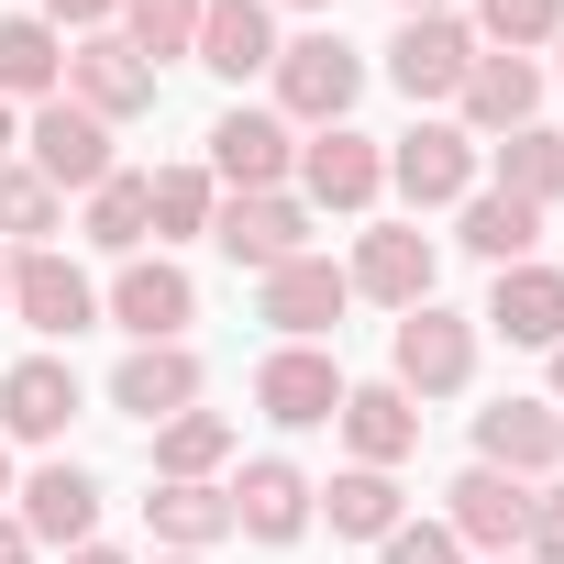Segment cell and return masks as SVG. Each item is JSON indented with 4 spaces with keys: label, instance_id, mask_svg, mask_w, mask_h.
<instances>
[{
    "label": "cell",
    "instance_id": "obj_34",
    "mask_svg": "<svg viewBox=\"0 0 564 564\" xmlns=\"http://www.w3.org/2000/svg\"><path fill=\"white\" fill-rule=\"evenodd\" d=\"M476 34H487L498 56H531V45L564 34V0H476Z\"/></svg>",
    "mask_w": 564,
    "mask_h": 564
},
{
    "label": "cell",
    "instance_id": "obj_6",
    "mask_svg": "<svg viewBox=\"0 0 564 564\" xmlns=\"http://www.w3.org/2000/svg\"><path fill=\"white\" fill-rule=\"evenodd\" d=\"M67 100H78L89 122H144V111H155V67H144L122 34H78V45H67Z\"/></svg>",
    "mask_w": 564,
    "mask_h": 564
},
{
    "label": "cell",
    "instance_id": "obj_46",
    "mask_svg": "<svg viewBox=\"0 0 564 564\" xmlns=\"http://www.w3.org/2000/svg\"><path fill=\"white\" fill-rule=\"evenodd\" d=\"M553 388H564V344H553Z\"/></svg>",
    "mask_w": 564,
    "mask_h": 564
},
{
    "label": "cell",
    "instance_id": "obj_31",
    "mask_svg": "<svg viewBox=\"0 0 564 564\" xmlns=\"http://www.w3.org/2000/svg\"><path fill=\"white\" fill-rule=\"evenodd\" d=\"M498 188L531 199V210H553V199H564V133H542V122L498 133Z\"/></svg>",
    "mask_w": 564,
    "mask_h": 564
},
{
    "label": "cell",
    "instance_id": "obj_45",
    "mask_svg": "<svg viewBox=\"0 0 564 564\" xmlns=\"http://www.w3.org/2000/svg\"><path fill=\"white\" fill-rule=\"evenodd\" d=\"M289 12H333V0H289Z\"/></svg>",
    "mask_w": 564,
    "mask_h": 564
},
{
    "label": "cell",
    "instance_id": "obj_16",
    "mask_svg": "<svg viewBox=\"0 0 564 564\" xmlns=\"http://www.w3.org/2000/svg\"><path fill=\"white\" fill-rule=\"evenodd\" d=\"M221 498H232V531H243V542H300V531H311V476H300L289 454H254Z\"/></svg>",
    "mask_w": 564,
    "mask_h": 564
},
{
    "label": "cell",
    "instance_id": "obj_5",
    "mask_svg": "<svg viewBox=\"0 0 564 564\" xmlns=\"http://www.w3.org/2000/svg\"><path fill=\"white\" fill-rule=\"evenodd\" d=\"M388 188H399L410 210H454V199H476V133H465V122H410L399 155H388Z\"/></svg>",
    "mask_w": 564,
    "mask_h": 564
},
{
    "label": "cell",
    "instance_id": "obj_20",
    "mask_svg": "<svg viewBox=\"0 0 564 564\" xmlns=\"http://www.w3.org/2000/svg\"><path fill=\"white\" fill-rule=\"evenodd\" d=\"M487 333H509V344H564V265H498V289H487V311H476Z\"/></svg>",
    "mask_w": 564,
    "mask_h": 564
},
{
    "label": "cell",
    "instance_id": "obj_3",
    "mask_svg": "<svg viewBox=\"0 0 564 564\" xmlns=\"http://www.w3.org/2000/svg\"><path fill=\"white\" fill-rule=\"evenodd\" d=\"M344 300H355V276H344L333 254H289V265L254 276V322H276L289 344H322V333L344 322Z\"/></svg>",
    "mask_w": 564,
    "mask_h": 564
},
{
    "label": "cell",
    "instance_id": "obj_11",
    "mask_svg": "<svg viewBox=\"0 0 564 564\" xmlns=\"http://www.w3.org/2000/svg\"><path fill=\"white\" fill-rule=\"evenodd\" d=\"M355 300H388V311H421L432 300V276H443V254H432V232H410V221H377L366 243H355Z\"/></svg>",
    "mask_w": 564,
    "mask_h": 564
},
{
    "label": "cell",
    "instance_id": "obj_27",
    "mask_svg": "<svg viewBox=\"0 0 564 564\" xmlns=\"http://www.w3.org/2000/svg\"><path fill=\"white\" fill-rule=\"evenodd\" d=\"M221 465H232V421H221V410H177V421H155V476L199 487V476H221Z\"/></svg>",
    "mask_w": 564,
    "mask_h": 564
},
{
    "label": "cell",
    "instance_id": "obj_22",
    "mask_svg": "<svg viewBox=\"0 0 564 564\" xmlns=\"http://www.w3.org/2000/svg\"><path fill=\"white\" fill-rule=\"evenodd\" d=\"M34 542H56V553H78L89 531H100V476L89 465H45V476H23V509H12Z\"/></svg>",
    "mask_w": 564,
    "mask_h": 564
},
{
    "label": "cell",
    "instance_id": "obj_9",
    "mask_svg": "<svg viewBox=\"0 0 564 564\" xmlns=\"http://www.w3.org/2000/svg\"><path fill=\"white\" fill-rule=\"evenodd\" d=\"M377 188H388V155H377L355 122H333V133L300 144V199H311V210H377Z\"/></svg>",
    "mask_w": 564,
    "mask_h": 564
},
{
    "label": "cell",
    "instance_id": "obj_14",
    "mask_svg": "<svg viewBox=\"0 0 564 564\" xmlns=\"http://www.w3.org/2000/svg\"><path fill=\"white\" fill-rule=\"evenodd\" d=\"M289 166H300V144H289L276 111H221V122H210V188L254 199V188H276Z\"/></svg>",
    "mask_w": 564,
    "mask_h": 564
},
{
    "label": "cell",
    "instance_id": "obj_18",
    "mask_svg": "<svg viewBox=\"0 0 564 564\" xmlns=\"http://www.w3.org/2000/svg\"><path fill=\"white\" fill-rule=\"evenodd\" d=\"M476 465H498V476H542V465H564V421L542 410V399H498V410H476Z\"/></svg>",
    "mask_w": 564,
    "mask_h": 564
},
{
    "label": "cell",
    "instance_id": "obj_25",
    "mask_svg": "<svg viewBox=\"0 0 564 564\" xmlns=\"http://www.w3.org/2000/svg\"><path fill=\"white\" fill-rule=\"evenodd\" d=\"M344 443H355V465H410V443H421V399H399V388H344Z\"/></svg>",
    "mask_w": 564,
    "mask_h": 564
},
{
    "label": "cell",
    "instance_id": "obj_37",
    "mask_svg": "<svg viewBox=\"0 0 564 564\" xmlns=\"http://www.w3.org/2000/svg\"><path fill=\"white\" fill-rule=\"evenodd\" d=\"M520 564H564V487H531V531H520Z\"/></svg>",
    "mask_w": 564,
    "mask_h": 564
},
{
    "label": "cell",
    "instance_id": "obj_15",
    "mask_svg": "<svg viewBox=\"0 0 564 564\" xmlns=\"http://www.w3.org/2000/svg\"><path fill=\"white\" fill-rule=\"evenodd\" d=\"M465 67H476V34H465L454 12H410V23H399V45H388V78H399L410 100H454V89H465Z\"/></svg>",
    "mask_w": 564,
    "mask_h": 564
},
{
    "label": "cell",
    "instance_id": "obj_21",
    "mask_svg": "<svg viewBox=\"0 0 564 564\" xmlns=\"http://www.w3.org/2000/svg\"><path fill=\"white\" fill-rule=\"evenodd\" d=\"M67 421H78V366L23 355L12 377H0V432H12V443H56Z\"/></svg>",
    "mask_w": 564,
    "mask_h": 564
},
{
    "label": "cell",
    "instance_id": "obj_19",
    "mask_svg": "<svg viewBox=\"0 0 564 564\" xmlns=\"http://www.w3.org/2000/svg\"><path fill=\"white\" fill-rule=\"evenodd\" d=\"M210 78H254V67H276V12L265 0H199V45H188Z\"/></svg>",
    "mask_w": 564,
    "mask_h": 564
},
{
    "label": "cell",
    "instance_id": "obj_35",
    "mask_svg": "<svg viewBox=\"0 0 564 564\" xmlns=\"http://www.w3.org/2000/svg\"><path fill=\"white\" fill-rule=\"evenodd\" d=\"M45 232H56V188L12 155V166H0V243H23V254H34Z\"/></svg>",
    "mask_w": 564,
    "mask_h": 564
},
{
    "label": "cell",
    "instance_id": "obj_1",
    "mask_svg": "<svg viewBox=\"0 0 564 564\" xmlns=\"http://www.w3.org/2000/svg\"><path fill=\"white\" fill-rule=\"evenodd\" d=\"M276 122H311V133H333L344 111H355V89H366V56L344 45V34H300V45H276Z\"/></svg>",
    "mask_w": 564,
    "mask_h": 564
},
{
    "label": "cell",
    "instance_id": "obj_40",
    "mask_svg": "<svg viewBox=\"0 0 564 564\" xmlns=\"http://www.w3.org/2000/svg\"><path fill=\"white\" fill-rule=\"evenodd\" d=\"M12 155H23V111H12V100H0V166H12Z\"/></svg>",
    "mask_w": 564,
    "mask_h": 564
},
{
    "label": "cell",
    "instance_id": "obj_43",
    "mask_svg": "<svg viewBox=\"0 0 564 564\" xmlns=\"http://www.w3.org/2000/svg\"><path fill=\"white\" fill-rule=\"evenodd\" d=\"M399 12H454V0H399Z\"/></svg>",
    "mask_w": 564,
    "mask_h": 564
},
{
    "label": "cell",
    "instance_id": "obj_42",
    "mask_svg": "<svg viewBox=\"0 0 564 564\" xmlns=\"http://www.w3.org/2000/svg\"><path fill=\"white\" fill-rule=\"evenodd\" d=\"M0 311H12V254H0Z\"/></svg>",
    "mask_w": 564,
    "mask_h": 564
},
{
    "label": "cell",
    "instance_id": "obj_44",
    "mask_svg": "<svg viewBox=\"0 0 564 564\" xmlns=\"http://www.w3.org/2000/svg\"><path fill=\"white\" fill-rule=\"evenodd\" d=\"M0 498H12V454H0Z\"/></svg>",
    "mask_w": 564,
    "mask_h": 564
},
{
    "label": "cell",
    "instance_id": "obj_23",
    "mask_svg": "<svg viewBox=\"0 0 564 564\" xmlns=\"http://www.w3.org/2000/svg\"><path fill=\"white\" fill-rule=\"evenodd\" d=\"M67 89V34L45 12H0V100H56Z\"/></svg>",
    "mask_w": 564,
    "mask_h": 564
},
{
    "label": "cell",
    "instance_id": "obj_39",
    "mask_svg": "<svg viewBox=\"0 0 564 564\" xmlns=\"http://www.w3.org/2000/svg\"><path fill=\"white\" fill-rule=\"evenodd\" d=\"M0 564H34V531H23L12 509H0Z\"/></svg>",
    "mask_w": 564,
    "mask_h": 564
},
{
    "label": "cell",
    "instance_id": "obj_7",
    "mask_svg": "<svg viewBox=\"0 0 564 564\" xmlns=\"http://www.w3.org/2000/svg\"><path fill=\"white\" fill-rule=\"evenodd\" d=\"M210 243L232 254V265H289V254H311V199H289V188H254V199H221L210 210Z\"/></svg>",
    "mask_w": 564,
    "mask_h": 564
},
{
    "label": "cell",
    "instance_id": "obj_30",
    "mask_svg": "<svg viewBox=\"0 0 564 564\" xmlns=\"http://www.w3.org/2000/svg\"><path fill=\"white\" fill-rule=\"evenodd\" d=\"M210 210H221L210 166H155V177H144V221H155V243H188V232H210Z\"/></svg>",
    "mask_w": 564,
    "mask_h": 564
},
{
    "label": "cell",
    "instance_id": "obj_29",
    "mask_svg": "<svg viewBox=\"0 0 564 564\" xmlns=\"http://www.w3.org/2000/svg\"><path fill=\"white\" fill-rule=\"evenodd\" d=\"M144 520H155V542H177V553H210V542L232 531V498H221L210 476H199V487H177V476H166V487L144 498Z\"/></svg>",
    "mask_w": 564,
    "mask_h": 564
},
{
    "label": "cell",
    "instance_id": "obj_17",
    "mask_svg": "<svg viewBox=\"0 0 564 564\" xmlns=\"http://www.w3.org/2000/svg\"><path fill=\"white\" fill-rule=\"evenodd\" d=\"M111 410H133V421L199 410V355H188V344H133V355L111 366Z\"/></svg>",
    "mask_w": 564,
    "mask_h": 564
},
{
    "label": "cell",
    "instance_id": "obj_28",
    "mask_svg": "<svg viewBox=\"0 0 564 564\" xmlns=\"http://www.w3.org/2000/svg\"><path fill=\"white\" fill-rule=\"evenodd\" d=\"M322 509H333V531H355V542H388L399 531V476L388 465H344L333 487H311Z\"/></svg>",
    "mask_w": 564,
    "mask_h": 564
},
{
    "label": "cell",
    "instance_id": "obj_2",
    "mask_svg": "<svg viewBox=\"0 0 564 564\" xmlns=\"http://www.w3.org/2000/svg\"><path fill=\"white\" fill-rule=\"evenodd\" d=\"M388 388L399 399H454L465 377H476V322L465 311H443V300H421V311H399V344H388Z\"/></svg>",
    "mask_w": 564,
    "mask_h": 564
},
{
    "label": "cell",
    "instance_id": "obj_13",
    "mask_svg": "<svg viewBox=\"0 0 564 564\" xmlns=\"http://www.w3.org/2000/svg\"><path fill=\"white\" fill-rule=\"evenodd\" d=\"M254 399H265V421H289V432H322V421L344 410V366H333L322 344H276V355L254 366Z\"/></svg>",
    "mask_w": 564,
    "mask_h": 564
},
{
    "label": "cell",
    "instance_id": "obj_32",
    "mask_svg": "<svg viewBox=\"0 0 564 564\" xmlns=\"http://www.w3.org/2000/svg\"><path fill=\"white\" fill-rule=\"evenodd\" d=\"M122 45H133L144 67L188 56V45H199V0H122Z\"/></svg>",
    "mask_w": 564,
    "mask_h": 564
},
{
    "label": "cell",
    "instance_id": "obj_12",
    "mask_svg": "<svg viewBox=\"0 0 564 564\" xmlns=\"http://www.w3.org/2000/svg\"><path fill=\"white\" fill-rule=\"evenodd\" d=\"M12 311L45 333V344H67V333H89L100 322V289L56 254V243H34V254H12Z\"/></svg>",
    "mask_w": 564,
    "mask_h": 564
},
{
    "label": "cell",
    "instance_id": "obj_47",
    "mask_svg": "<svg viewBox=\"0 0 564 564\" xmlns=\"http://www.w3.org/2000/svg\"><path fill=\"white\" fill-rule=\"evenodd\" d=\"M166 564H199V553H166Z\"/></svg>",
    "mask_w": 564,
    "mask_h": 564
},
{
    "label": "cell",
    "instance_id": "obj_36",
    "mask_svg": "<svg viewBox=\"0 0 564 564\" xmlns=\"http://www.w3.org/2000/svg\"><path fill=\"white\" fill-rule=\"evenodd\" d=\"M377 564H465V542H454L443 520H399V531L377 542Z\"/></svg>",
    "mask_w": 564,
    "mask_h": 564
},
{
    "label": "cell",
    "instance_id": "obj_41",
    "mask_svg": "<svg viewBox=\"0 0 564 564\" xmlns=\"http://www.w3.org/2000/svg\"><path fill=\"white\" fill-rule=\"evenodd\" d=\"M67 564H122V553H111V542H78V553H67Z\"/></svg>",
    "mask_w": 564,
    "mask_h": 564
},
{
    "label": "cell",
    "instance_id": "obj_26",
    "mask_svg": "<svg viewBox=\"0 0 564 564\" xmlns=\"http://www.w3.org/2000/svg\"><path fill=\"white\" fill-rule=\"evenodd\" d=\"M531 243H542V210H531V199H509V188H476V199H465V254L531 265Z\"/></svg>",
    "mask_w": 564,
    "mask_h": 564
},
{
    "label": "cell",
    "instance_id": "obj_24",
    "mask_svg": "<svg viewBox=\"0 0 564 564\" xmlns=\"http://www.w3.org/2000/svg\"><path fill=\"white\" fill-rule=\"evenodd\" d=\"M454 100H465V133H520V122L542 111V67H531V56H476Z\"/></svg>",
    "mask_w": 564,
    "mask_h": 564
},
{
    "label": "cell",
    "instance_id": "obj_10",
    "mask_svg": "<svg viewBox=\"0 0 564 564\" xmlns=\"http://www.w3.org/2000/svg\"><path fill=\"white\" fill-rule=\"evenodd\" d=\"M443 498H454V509H443V531H454L465 553H520V531H531V487H520V476H498V465H465Z\"/></svg>",
    "mask_w": 564,
    "mask_h": 564
},
{
    "label": "cell",
    "instance_id": "obj_33",
    "mask_svg": "<svg viewBox=\"0 0 564 564\" xmlns=\"http://www.w3.org/2000/svg\"><path fill=\"white\" fill-rule=\"evenodd\" d=\"M144 232H155V221H144V177L111 166V177L89 188V243H100V254H144Z\"/></svg>",
    "mask_w": 564,
    "mask_h": 564
},
{
    "label": "cell",
    "instance_id": "obj_38",
    "mask_svg": "<svg viewBox=\"0 0 564 564\" xmlns=\"http://www.w3.org/2000/svg\"><path fill=\"white\" fill-rule=\"evenodd\" d=\"M45 23H56V34H67V23L100 34V23H122V0H45Z\"/></svg>",
    "mask_w": 564,
    "mask_h": 564
},
{
    "label": "cell",
    "instance_id": "obj_49",
    "mask_svg": "<svg viewBox=\"0 0 564 564\" xmlns=\"http://www.w3.org/2000/svg\"><path fill=\"white\" fill-rule=\"evenodd\" d=\"M553 45H564V34H553Z\"/></svg>",
    "mask_w": 564,
    "mask_h": 564
},
{
    "label": "cell",
    "instance_id": "obj_48",
    "mask_svg": "<svg viewBox=\"0 0 564 564\" xmlns=\"http://www.w3.org/2000/svg\"><path fill=\"white\" fill-rule=\"evenodd\" d=\"M487 564H520V553H487Z\"/></svg>",
    "mask_w": 564,
    "mask_h": 564
},
{
    "label": "cell",
    "instance_id": "obj_4",
    "mask_svg": "<svg viewBox=\"0 0 564 564\" xmlns=\"http://www.w3.org/2000/svg\"><path fill=\"white\" fill-rule=\"evenodd\" d=\"M23 166H34L56 199H67V188H100V177H111V122H89V111L56 89V100L23 122Z\"/></svg>",
    "mask_w": 564,
    "mask_h": 564
},
{
    "label": "cell",
    "instance_id": "obj_8",
    "mask_svg": "<svg viewBox=\"0 0 564 564\" xmlns=\"http://www.w3.org/2000/svg\"><path fill=\"white\" fill-rule=\"evenodd\" d=\"M111 322H122L133 344H177V333L199 322L188 265H166V254H122V276H111Z\"/></svg>",
    "mask_w": 564,
    "mask_h": 564
}]
</instances>
